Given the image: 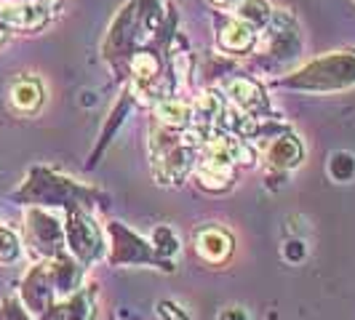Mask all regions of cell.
<instances>
[{
  "instance_id": "cell-1",
  "label": "cell",
  "mask_w": 355,
  "mask_h": 320,
  "mask_svg": "<svg viewBox=\"0 0 355 320\" xmlns=\"http://www.w3.org/2000/svg\"><path fill=\"white\" fill-rule=\"evenodd\" d=\"M46 8L40 3H17V6H3L0 8V19L8 27H19V30H35L43 27L46 21Z\"/></svg>"
},
{
  "instance_id": "cell-2",
  "label": "cell",
  "mask_w": 355,
  "mask_h": 320,
  "mask_svg": "<svg viewBox=\"0 0 355 320\" xmlns=\"http://www.w3.org/2000/svg\"><path fill=\"white\" fill-rule=\"evenodd\" d=\"M196 246L198 254L209 262H222L227 259L232 251V238L225 230H216V227H206L196 235Z\"/></svg>"
},
{
  "instance_id": "cell-3",
  "label": "cell",
  "mask_w": 355,
  "mask_h": 320,
  "mask_svg": "<svg viewBox=\"0 0 355 320\" xmlns=\"http://www.w3.org/2000/svg\"><path fill=\"white\" fill-rule=\"evenodd\" d=\"M70 240L75 254H80L86 262L96 256V249H99V232L94 227V222L83 219V216H75L70 224Z\"/></svg>"
},
{
  "instance_id": "cell-4",
  "label": "cell",
  "mask_w": 355,
  "mask_h": 320,
  "mask_svg": "<svg viewBox=\"0 0 355 320\" xmlns=\"http://www.w3.org/2000/svg\"><path fill=\"white\" fill-rule=\"evenodd\" d=\"M267 166H272V168H294V166H300V160H302V144L297 136H281V139H275V142L270 144V150H267Z\"/></svg>"
},
{
  "instance_id": "cell-5",
  "label": "cell",
  "mask_w": 355,
  "mask_h": 320,
  "mask_svg": "<svg viewBox=\"0 0 355 320\" xmlns=\"http://www.w3.org/2000/svg\"><path fill=\"white\" fill-rule=\"evenodd\" d=\"M11 102L21 112H35L43 105V89L35 78H19L11 89Z\"/></svg>"
},
{
  "instance_id": "cell-6",
  "label": "cell",
  "mask_w": 355,
  "mask_h": 320,
  "mask_svg": "<svg viewBox=\"0 0 355 320\" xmlns=\"http://www.w3.org/2000/svg\"><path fill=\"white\" fill-rule=\"evenodd\" d=\"M227 94L232 96V102L241 105L243 109H259V107H265V94H262V89H259L254 80H249V78L230 80Z\"/></svg>"
},
{
  "instance_id": "cell-7",
  "label": "cell",
  "mask_w": 355,
  "mask_h": 320,
  "mask_svg": "<svg viewBox=\"0 0 355 320\" xmlns=\"http://www.w3.org/2000/svg\"><path fill=\"white\" fill-rule=\"evenodd\" d=\"M94 318V310H91L89 294H78L72 296L70 302L53 307L51 315H46V320H91Z\"/></svg>"
},
{
  "instance_id": "cell-8",
  "label": "cell",
  "mask_w": 355,
  "mask_h": 320,
  "mask_svg": "<svg viewBox=\"0 0 355 320\" xmlns=\"http://www.w3.org/2000/svg\"><path fill=\"white\" fill-rule=\"evenodd\" d=\"M219 43H222V48H227V51H246L251 43H254V27H249V24L241 21V19H235V21H230V24L225 27Z\"/></svg>"
},
{
  "instance_id": "cell-9",
  "label": "cell",
  "mask_w": 355,
  "mask_h": 320,
  "mask_svg": "<svg viewBox=\"0 0 355 320\" xmlns=\"http://www.w3.org/2000/svg\"><path fill=\"white\" fill-rule=\"evenodd\" d=\"M238 19L249 27H265L267 21H272V11L265 0H243L238 6Z\"/></svg>"
},
{
  "instance_id": "cell-10",
  "label": "cell",
  "mask_w": 355,
  "mask_h": 320,
  "mask_svg": "<svg viewBox=\"0 0 355 320\" xmlns=\"http://www.w3.org/2000/svg\"><path fill=\"white\" fill-rule=\"evenodd\" d=\"M190 107L184 105V102H174V99H168V102H163L158 105V121L163 125H171V128H182V125L190 123Z\"/></svg>"
},
{
  "instance_id": "cell-11",
  "label": "cell",
  "mask_w": 355,
  "mask_h": 320,
  "mask_svg": "<svg viewBox=\"0 0 355 320\" xmlns=\"http://www.w3.org/2000/svg\"><path fill=\"white\" fill-rule=\"evenodd\" d=\"M19 238L8 227H0V262H14L19 259Z\"/></svg>"
},
{
  "instance_id": "cell-12",
  "label": "cell",
  "mask_w": 355,
  "mask_h": 320,
  "mask_svg": "<svg viewBox=\"0 0 355 320\" xmlns=\"http://www.w3.org/2000/svg\"><path fill=\"white\" fill-rule=\"evenodd\" d=\"M329 168H331V177L334 179L347 181L355 171V160H353V155H347V152H339V155L331 158V166H329Z\"/></svg>"
},
{
  "instance_id": "cell-13",
  "label": "cell",
  "mask_w": 355,
  "mask_h": 320,
  "mask_svg": "<svg viewBox=\"0 0 355 320\" xmlns=\"http://www.w3.org/2000/svg\"><path fill=\"white\" fill-rule=\"evenodd\" d=\"M158 315L163 320H190L184 315V310H179L174 302H158Z\"/></svg>"
},
{
  "instance_id": "cell-14",
  "label": "cell",
  "mask_w": 355,
  "mask_h": 320,
  "mask_svg": "<svg viewBox=\"0 0 355 320\" xmlns=\"http://www.w3.org/2000/svg\"><path fill=\"white\" fill-rule=\"evenodd\" d=\"M134 70H137V75H139V78H150V75H155L158 64H155V59H153V56L142 53V56L134 62Z\"/></svg>"
},
{
  "instance_id": "cell-15",
  "label": "cell",
  "mask_w": 355,
  "mask_h": 320,
  "mask_svg": "<svg viewBox=\"0 0 355 320\" xmlns=\"http://www.w3.org/2000/svg\"><path fill=\"white\" fill-rule=\"evenodd\" d=\"M198 112H200V115H206V118H214V115L219 112V102L214 99L211 94H206V96L198 102Z\"/></svg>"
},
{
  "instance_id": "cell-16",
  "label": "cell",
  "mask_w": 355,
  "mask_h": 320,
  "mask_svg": "<svg viewBox=\"0 0 355 320\" xmlns=\"http://www.w3.org/2000/svg\"><path fill=\"white\" fill-rule=\"evenodd\" d=\"M219 320H249V315H246L241 307H230V310H225V312L219 315Z\"/></svg>"
},
{
  "instance_id": "cell-17",
  "label": "cell",
  "mask_w": 355,
  "mask_h": 320,
  "mask_svg": "<svg viewBox=\"0 0 355 320\" xmlns=\"http://www.w3.org/2000/svg\"><path fill=\"white\" fill-rule=\"evenodd\" d=\"M302 243H297V240H294V243H288V249H286V256H288V259H302Z\"/></svg>"
},
{
  "instance_id": "cell-18",
  "label": "cell",
  "mask_w": 355,
  "mask_h": 320,
  "mask_svg": "<svg viewBox=\"0 0 355 320\" xmlns=\"http://www.w3.org/2000/svg\"><path fill=\"white\" fill-rule=\"evenodd\" d=\"M216 6H232V3H243V0H214Z\"/></svg>"
},
{
  "instance_id": "cell-19",
  "label": "cell",
  "mask_w": 355,
  "mask_h": 320,
  "mask_svg": "<svg viewBox=\"0 0 355 320\" xmlns=\"http://www.w3.org/2000/svg\"><path fill=\"white\" fill-rule=\"evenodd\" d=\"M0 40H3V33H0Z\"/></svg>"
}]
</instances>
